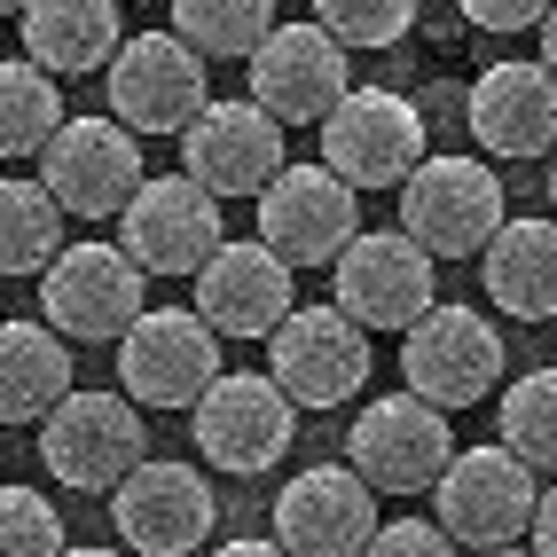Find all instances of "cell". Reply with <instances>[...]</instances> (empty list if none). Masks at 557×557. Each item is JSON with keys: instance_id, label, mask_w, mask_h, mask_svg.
Listing matches in <instances>:
<instances>
[{"instance_id": "25", "label": "cell", "mask_w": 557, "mask_h": 557, "mask_svg": "<svg viewBox=\"0 0 557 557\" xmlns=\"http://www.w3.org/2000/svg\"><path fill=\"white\" fill-rule=\"evenodd\" d=\"M63 205L48 197V181L0 173V275H40L63 244Z\"/></svg>"}, {"instance_id": "10", "label": "cell", "mask_w": 557, "mask_h": 557, "mask_svg": "<svg viewBox=\"0 0 557 557\" xmlns=\"http://www.w3.org/2000/svg\"><path fill=\"white\" fill-rule=\"evenodd\" d=\"M400 385L432 408H471L503 385V338L479 307H424L400 330Z\"/></svg>"}, {"instance_id": "30", "label": "cell", "mask_w": 557, "mask_h": 557, "mask_svg": "<svg viewBox=\"0 0 557 557\" xmlns=\"http://www.w3.org/2000/svg\"><path fill=\"white\" fill-rule=\"evenodd\" d=\"M63 518L40 487H16L0 479V557H63Z\"/></svg>"}, {"instance_id": "16", "label": "cell", "mask_w": 557, "mask_h": 557, "mask_svg": "<svg viewBox=\"0 0 557 557\" xmlns=\"http://www.w3.org/2000/svg\"><path fill=\"white\" fill-rule=\"evenodd\" d=\"M361 228V189L338 181L330 165H275L259 189V244L283 251L290 268H330L346 251V236Z\"/></svg>"}, {"instance_id": "14", "label": "cell", "mask_w": 557, "mask_h": 557, "mask_svg": "<svg viewBox=\"0 0 557 557\" xmlns=\"http://www.w3.org/2000/svg\"><path fill=\"white\" fill-rule=\"evenodd\" d=\"M448 456H456L448 408H432L424 393H385V400H369L361 417H354V432H346V463H354L377 495H424Z\"/></svg>"}, {"instance_id": "36", "label": "cell", "mask_w": 557, "mask_h": 557, "mask_svg": "<svg viewBox=\"0 0 557 557\" xmlns=\"http://www.w3.org/2000/svg\"><path fill=\"white\" fill-rule=\"evenodd\" d=\"M16 9H24V0H0V16H16Z\"/></svg>"}, {"instance_id": "27", "label": "cell", "mask_w": 557, "mask_h": 557, "mask_svg": "<svg viewBox=\"0 0 557 557\" xmlns=\"http://www.w3.org/2000/svg\"><path fill=\"white\" fill-rule=\"evenodd\" d=\"M165 9H173V32L205 63H244L275 24V0H165Z\"/></svg>"}, {"instance_id": "13", "label": "cell", "mask_w": 557, "mask_h": 557, "mask_svg": "<svg viewBox=\"0 0 557 557\" xmlns=\"http://www.w3.org/2000/svg\"><path fill=\"white\" fill-rule=\"evenodd\" d=\"M110 527H119V542L141 549V557H189V549L212 542L220 503H212V487H205L197 463L141 456L119 487H110Z\"/></svg>"}, {"instance_id": "29", "label": "cell", "mask_w": 557, "mask_h": 557, "mask_svg": "<svg viewBox=\"0 0 557 557\" xmlns=\"http://www.w3.org/2000/svg\"><path fill=\"white\" fill-rule=\"evenodd\" d=\"M314 24L338 48H400L417 24V0H314Z\"/></svg>"}, {"instance_id": "37", "label": "cell", "mask_w": 557, "mask_h": 557, "mask_svg": "<svg viewBox=\"0 0 557 557\" xmlns=\"http://www.w3.org/2000/svg\"><path fill=\"white\" fill-rule=\"evenodd\" d=\"M549 322H557V314H549Z\"/></svg>"}, {"instance_id": "8", "label": "cell", "mask_w": 557, "mask_h": 557, "mask_svg": "<svg viewBox=\"0 0 557 557\" xmlns=\"http://www.w3.org/2000/svg\"><path fill=\"white\" fill-rule=\"evenodd\" d=\"M314 126H322V165L354 189H400V173L432 150L424 110L393 87H346Z\"/></svg>"}, {"instance_id": "4", "label": "cell", "mask_w": 557, "mask_h": 557, "mask_svg": "<svg viewBox=\"0 0 557 557\" xmlns=\"http://www.w3.org/2000/svg\"><path fill=\"white\" fill-rule=\"evenodd\" d=\"M503 181L487 158H463V150H424L417 165L400 173V228L417 236L432 259H471L503 228Z\"/></svg>"}, {"instance_id": "2", "label": "cell", "mask_w": 557, "mask_h": 557, "mask_svg": "<svg viewBox=\"0 0 557 557\" xmlns=\"http://www.w3.org/2000/svg\"><path fill=\"white\" fill-rule=\"evenodd\" d=\"M32 283H40V314L71 346H119V330L141 314V290H150L141 259L126 244H102V236L55 244V259Z\"/></svg>"}, {"instance_id": "23", "label": "cell", "mask_w": 557, "mask_h": 557, "mask_svg": "<svg viewBox=\"0 0 557 557\" xmlns=\"http://www.w3.org/2000/svg\"><path fill=\"white\" fill-rule=\"evenodd\" d=\"M126 0H24L16 24H24V55L55 71V79H79V71H102L110 48L126 40L119 24Z\"/></svg>"}, {"instance_id": "12", "label": "cell", "mask_w": 557, "mask_h": 557, "mask_svg": "<svg viewBox=\"0 0 557 557\" xmlns=\"http://www.w3.org/2000/svg\"><path fill=\"white\" fill-rule=\"evenodd\" d=\"M119 220V244L141 259V275H197L205 251L228 236V212H220V197L205 189V181L189 173H141L134 197L110 212Z\"/></svg>"}, {"instance_id": "11", "label": "cell", "mask_w": 557, "mask_h": 557, "mask_svg": "<svg viewBox=\"0 0 557 557\" xmlns=\"http://www.w3.org/2000/svg\"><path fill=\"white\" fill-rule=\"evenodd\" d=\"M102 95H110V119H126L134 134H181L205 110V55L181 40L173 24L134 32V40L110 48Z\"/></svg>"}, {"instance_id": "9", "label": "cell", "mask_w": 557, "mask_h": 557, "mask_svg": "<svg viewBox=\"0 0 557 557\" xmlns=\"http://www.w3.org/2000/svg\"><path fill=\"white\" fill-rule=\"evenodd\" d=\"M220 377V330L197 307H141L119 330V393L134 408H189Z\"/></svg>"}, {"instance_id": "18", "label": "cell", "mask_w": 557, "mask_h": 557, "mask_svg": "<svg viewBox=\"0 0 557 557\" xmlns=\"http://www.w3.org/2000/svg\"><path fill=\"white\" fill-rule=\"evenodd\" d=\"M189 283H197V314L220 338H268V330L299 307V268H290L283 251H268L259 236H244V244L220 236Z\"/></svg>"}, {"instance_id": "28", "label": "cell", "mask_w": 557, "mask_h": 557, "mask_svg": "<svg viewBox=\"0 0 557 557\" xmlns=\"http://www.w3.org/2000/svg\"><path fill=\"white\" fill-rule=\"evenodd\" d=\"M503 448L527 456L534 471H557V369H527V377H510L503 400Z\"/></svg>"}, {"instance_id": "1", "label": "cell", "mask_w": 557, "mask_h": 557, "mask_svg": "<svg viewBox=\"0 0 557 557\" xmlns=\"http://www.w3.org/2000/svg\"><path fill=\"white\" fill-rule=\"evenodd\" d=\"M189 432H197V456L212 471L259 479L268 463L290 456V440H299V400H290L268 369H220V377L189 400Z\"/></svg>"}, {"instance_id": "31", "label": "cell", "mask_w": 557, "mask_h": 557, "mask_svg": "<svg viewBox=\"0 0 557 557\" xmlns=\"http://www.w3.org/2000/svg\"><path fill=\"white\" fill-rule=\"evenodd\" d=\"M361 549H377V557H448V527L440 518H393V527H369Z\"/></svg>"}, {"instance_id": "22", "label": "cell", "mask_w": 557, "mask_h": 557, "mask_svg": "<svg viewBox=\"0 0 557 557\" xmlns=\"http://www.w3.org/2000/svg\"><path fill=\"white\" fill-rule=\"evenodd\" d=\"M479 283L510 322H549L557 314V220H510L471 251Z\"/></svg>"}, {"instance_id": "7", "label": "cell", "mask_w": 557, "mask_h": 557, "mask_svg": "<svg viewBox=\"0 0 557 557\" xmlns=\"http://www.w3.org/2000/svg\"><path fill=\"white\" fill-rule=\"evenodd\" d=\"M440 259L408 236V228H354L346 251L330 259V290H338V307L377 338V330H400L417 322L432 299H440Z\"/></svg>"}, {"instance_id": "3", "label": "cell", "mask_w": 557, "mask_h": 557, "mask_svg": "<svg viewBox=\"0 0 557 557\" xmlns=\"http://www.w3.org/2000/svg\"><path fill=\"white\" fill-rule=\"evenodd\" d=\"M534 463L510 456L503 440H479V448H456L448 463H440L432 479V503H440V527H448V542L463 549H518L527 542V518H534Z\"/></svg>"}, {"instance_id": "19", "label": "cell", "mask_w": 557, "mask_h": 557, "mask_svg": "<svg viewBox=\"0 0 557 557\" xmlns=\"http://www.w3.org/2000/svg\"><path fill=\"white\" fill-rule=\"evenodd\" d=\"M463 126L487 158L503 165H527V158H549L557 150V71L534 55V63H487L463 95Z\"/></svg>"}, {"instance_id": "21", "label": "cell", "mask_w": 557, "mask_h": 557, "mask_svg": "<svg viewBox=\"0 0 557 557\" xmlns=\"http://www.w3.org/2000/svg\"><path fill=\"white\" fill-rule=\"evenodd\" d=\"M377 527V487L354 463H307L275 495V549L299 557H354Z\"/></svg>"}, {"instance_id": "34", "label": "cell", "mask_w": 557, "mask_h": 557, "mask_svg": "<svg viewBox=\"0 0 557 557\" xmlns=\"http://www.w3.org/2000/svg\"><path fill=\"white\" fill-rule=\"evenodd\" d=\"M534 40H542V63L557 71V0H549V9H542V24H534Z\"/></svg>"}, {"instance_id": "15", "label": "cell", "mask_w": 557, "mask_h": 557, "mask_svg": "<svg viewBox=\"0 0 557 557\" xmlns=\"http://www.w3.org/2000/svg\"><path fill=\"white\" fill-rule=\"evenodd\" d=\"M32 165H40L48 197L63 212L110 220L141 181V134L126 119H55V134L32 150Z\"/></svg>"}, {"instance_id": "24", "label": "cell", "mask_w": 557, "mask_h": 557, "mask_svg": "<svg viewBox=\"0 0 557 557\" xmlns=\"http://www.w3.org/2000/svg\"><path fill=\"white\" fill-rule=\"evenodd\" d=\"M71 393V338L40 322H0V424H40Z\"/></svg>"}, {"instance_id": "26", "label": "cell", "mask_w": 557, "mask_h": 557, "mask_svg": "<svg viewBox=\"0 0 557 557\" xmlns=\"http://www.w3.org/2000/svg\"><path fill=\"white\" fill-rule=\"evenodd\" d=\"M55 119H63V87H55V71H40V63H16V55H0V158H32L40 141L55 134Z\"/></svg>"}, {"instance_id": "5", "label": "cell", "mask_w": 557, "mask_h": 557, "mask_svg": "<svg viewBox=\"0 0 557 557\" xmlns=\"http://www.w3.org/2000/svg\"><path fill=\"white\" fill-rule=\"evenodd\" d=\"M369 369H377V346H369V330L330 299V307H290L275 330H268V377L299 400V408H346Z\"/></svg>"}, {"instance_id": "33", "label": "cell", "mask_w": 557, "mask_h": 557, "mask_svg": "<svg viewBox=\"0 0 557 557\" xmlns=\"http://www.w3.org/2000/svg\"><path fill=\"white\" fill-rule=\"evenodd\" d=\"M527 542H534L542 557H557V487H542V495H534V518H527Z\"/></svg>"}, {"instance_id": "35", "label": "cell", "mask_w": 557, "mask_h": 557, "mask_svg": "<svg viewBox=\"0 0 557 557\" xmlns=\"http://www.w3.org/2000/svg\"><path fill=\"white\" fill-rule=\"evenodd\" d=\"M549 212H557V150H549Z\"/></svg>"}, {"instance_id": "20", "label": "cell", "mask_w": 557, "mask_h": 557, "mask_svg": "<svg viewBox=\"0 0 557 557\" xmlns=\"http://www.w3.org/2000/svg\"><path fill=\"white\" fill-rule=\"evenodd\" d=\"M275 165H283V126L251 95L244 102H212L205 95V110L181 126V173L205 181L212 197H259Z\"/></svg>"}, {"instance_id": "32", "label": "cell", "mask_w": 557, "mask_h": 557, "mask_svg": "<svg viewBox=\"0 0 557 557\" xmlns=\"http://www.w3.org/2000/svg\"><path fill=\"white\" fill-rule=\"evenodd\" d=\"M471 32H534L549 0H456Z\"/></svg>"}, {"instance_id": "17", "label": "cell", "mask_w": 557, "mask_h": 557, "mask_svg": "<svg viewBox=\"0 0 557 557\" xmlns=\"http://www.w3.org/2000/svg\"><path fill=\"white\" fill-rule=\"evenodd\" d=\"M346 55L354 48H338L322 24H268V40L244 55V71H251L244 87H251V102L268 110L275 126H314L322 110L354 87Z\"/></svg>"}, {"instance_id": "6", "label": "cell", "mask_w": 557, "mask_h": 557, "mask_svg": "<svg viewBox=\"0 0 557 557\" xmlns=\"http://www.w3.org/2000/svg\"><path fill=\"white\" fill-rule=\"evenodd\" d=\"M141 456H150V448H141V408L126 393L71 385L40 417V463H48L55 487H71V495H110Z\"/></svg>"}]
</instances>
